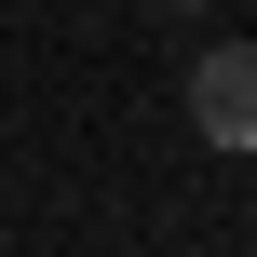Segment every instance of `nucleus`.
<instances>
[{
	"label": "nucleus",
	"mask_w": 257,
	"mask_h": 257,
	"mask_svg": "<svg viewBox=\"0 0 257 257\" xmlns=\"http://www.w3.org/2000/svg\"><path fill=\"white\" fill-rule=\"evenodd\" d=\"M190 122H203L217 149H257V41H217V54L190 68Z\"/></svg>",
	"instance_id": "nucleus-1"
}]
</instances>
